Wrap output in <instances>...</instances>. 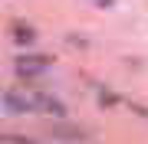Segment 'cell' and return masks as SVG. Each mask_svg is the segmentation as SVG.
I'll return each mask as SVG.
<instances>
[{"label":"cell","instance_id":"obj_1","mask_svg":"<svg viewBox=\"0 0 148 144\" xmlns=\"http://www.w3.org/2000/svg\"><path fill=\"white\" fill-rule=\"evenodd\" d=\"M3 105H7L10 115L40 112V95H30V92H20V89H7V92H3Z\"/></svg>","mask_w":148,"mask_h":144},{"label":"cell","instance_id":"obj_2","mask_svg":"<svg viewBox=\"0 0 148 144\" xmlns=\"http://www.w3.org/2000/svg\"><path fill=\"white\" fill-rule=\"evenodd\" d=\"M46 66H49V59H40V56H23V59H16V72H20L23 79L46 72Z\"/></svg>","mask_w":148,"mask_h":144},{"label":"cell","instance_id":"obj_3","mask_svg":"<svg viewBox=\"0 0 148 144\" xmlns=\"http://www.w3.org/2000/svg\"><path fill=\"white\" fill-rule=\"evenodd\" d=\"M13 39H16V43H30V39H33V30L27 26V23H16V26H13Z\"/></svg>","mask_w":148,"mask_h":144},{"label":"cell","instance_id":"obj_4","mask_svg":"<svg viewBox=\"0 0 148 144\" xmlns=\"http://www.w3.org/2000/svg\"><path fill=\"white\" fill-rule=\"evenodd\" d=\"M92 3H95V7H102V10H106V7H112V3H115V0H92Z\"/></svg>","mask_w":148,"mask_h":144},{"label":"cell","instance_id":"obj_5","mask_svg":"<svg viewBox=\"0 0 148 144\" xmlns=\"http://www.w3.org/2000/svg\"><path fill=\"white\" fill-rule=\"evenodd\" d=\"M10 141H16V144H36V141H30V138H10Z\"/></svg>","mask_w":148,"mask_h":144}]
</instances>
